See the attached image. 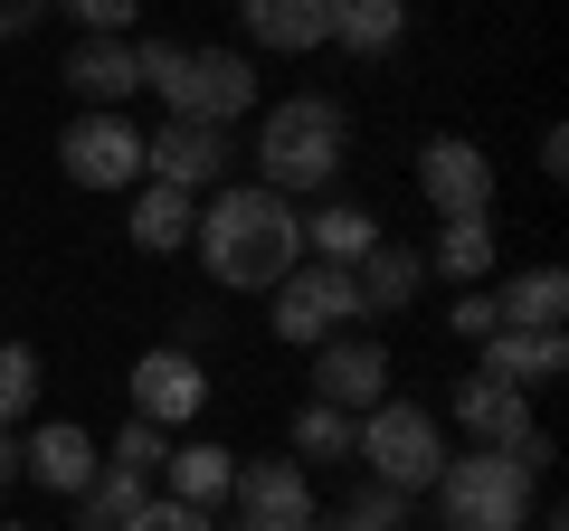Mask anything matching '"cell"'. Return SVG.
I'll use <instances>...</instances> for the list:
<instances>
[{
    "instance_id": "ffe728a7",
    "label": "cell",
    "mask_w": 569,
    "mask_h": 531,
    "mask_svg": "<svg viewBox=\"0 0 569 531\" xmlns=\"http://www.w3.org/2000/svg\"><path fill=\"white\" fill-rule=\"evenodd\" d=\"M142 503H152V474H142V465H123V455H104V465H96V484L77 493V531H123Z\"/></svg>"
},
{
    "instance_id": "7c38bea8",
    "label": "cell",
    "mask_w": 569,
    "mask_h": 531,
    "mask_svg": "<svg viewBox=\"0 0 569 531\" xmlns=\"http://www.w3.org/2000/svg\"><path fill=\"white\" fill-rule=\"evenodd\" d=\"M313 399L323 409H342V418H370L389 399V351L380 342H313Z\"/></svg>"
},
{
    "instance_id": "603a6c76",
    "label": "cell",
    "mask_w": 569,
    "mask_h": 531,
    "mask_svg": "<svg viewBox=\"0 0 569 531\" xmlns=\"http://www.w3.org/2000/svg\"><path fill=\"white\" fill-rule=\"evenodd\" d=\"M190 228H200V200H190V190H142L133 200V247L142 257H171V247H190Z\"/></svg>"
},
{
    "instance_id": "5bb4252c",
    "label": "cell",
    "mask_w": 569,
    "mask_h": 531,
    "mask_svg": "<svg viewBox=\"0 0 569 531\" xmlns=\"http://www.w3.org/2000/svg\"><path fill=\"white\" fill-rule=\"evenodd\" d=\"M475 351H485L475 370H485V380H503V389H522V399H531V389H550V380L569 370V342H560V332H485Z\"/></svg>"
},
{
    "instance_id": "9a60e30c",
    "label": "cell",
    "mask_w": 569,
    "mask_h": 531,
    "mask_svg": "<svg viewBox=\"0 0 569 531\" xmlns=\"http://www.w3.org/2000/svg\"><path fill=\"white\" fill-rule=\"evenodd\" d=\"M238 20H247V39L276 48V58L332 48V0H238Z\"/></svg>"
},
{
    "instance_id": "7a4b0ae2",
    "label": "cell",
    "mask_w": 569,
    "mask_h": 531,
    "mask_svg": "<svg viewBox=\"0 0 569 531\" xmlns=\"http://www.w3.org/2000/svg\"><path fill=\"white\" fill-rule=\"evenodd\" d=\"M351 152V123L332 96H284L276 114L257 123V190H276V200H305V190H332V171H342Z\"/></svg>"
},
{
    "instance_id": "6da1fadb",
    "label": "cell",
    "mask_w": 569,
    "mask_h": 531,
    "mask_svg": "<svg viewBox=\"0 0 569 531\" xmlns=\"http://www.w3.org/2000/svg\"><path fill=\"white\" fill-rule=\"evenodd\" d=\"M190 247H200V266L228 294H276L305 266V219L276 190H219L200 209V228H190Z\"/></svg>"
},
{
    "instance_id": "ac0fdd59",
    "label": "cell",
    "mask_w": 569,
    "mask_h": 531,
    "mask_svg": "<svg viewBox=\"0 0 569 531\" xmlns=\"http://www.w3.org/2000/svg\"><path fill=\"white\" fill-rule=\"evenodd\" d=\"M67 86H77L96 114H114L123 96H142V67H133V39H86L77 58H67Z\"/></svg>"
},
{
    "instance_id": "836d02e7",
    "label": "cell",
    "mask_w": 569,
    "mask_h": 531,
    "mask_svg": "<svg viewBox=\"0 0 569 531\" xmlns=\"http://www.w3.org/2000/svg\"><path fill=\"white\" fill-rule=\"evenodd\" d=\"M20 484V447H10V428H0V493Z\"/></svg>"
},
{
    "instance_id": "7402d4cb",
    "label": "cell",
    "mask_w": 569,
    "mask_h": 531,
    "mask_svg": "<svg viewBox=\"0 0 569 531\" xmlns=\"http://www.w3.org/2000/svg\"><path fill=\"white\" fill-rule=\"evenodd\" d=\"M408 39V0H332V48L351 58H389Z\"/></svg>"
},
{
    "instance_id": "d6986e66",
    "label": "cell",
    "mask_w": 569,
    "mask_h": 531,
    "mask_svg": "<svg viewBox=\"0 0 569 531\" xmlns=\"http://www.w3.org/2000/svg\"><path fill=\"white\" fill-rule=\"evenodd\" d=\"M560 313H569L560 266H531V275H512V285L493 294V332H560Z\"/></svg>"
},
{
    "instance_id": "9c48e42d",
    "label": "cell",
    "mask_w": 569,
    "mask_h": 531,
    "mask_svg": "<svg viewBox=\"0 0 569 531\" xmlns=\"http://www.w3.org/2000/svg\"><path fill=\"white\" fill-rule=\"evenodd\" d=\"M200 409H209L200 351L162 342V351H142V361H133V418H142V428H190Z\"/></svg>"
},
{
    "instance_id": "4dcf8cb0",
    "label": "cell",
    "mask_w": 569,
    "mask_h": 531,
    "mask_svg": "<svg viewBox=\"0 0 569 531\" xmlns=\"http://www.w3.org/2000/svg\"><path fill=\"white\" fill-rule=\"evenodd\" d=\"M58 10H77V20L96 29V39H123V29H133V10H142V0H58Z\"/></svg>"
},
{
    "instance_id": "1f68e13d",
    "label": "cell",
    "mask_w": 569,
    "mask_h": 531,
    "mask_svg": "<svg viewBox=\"0 0 569 531\" xmlns=\"http://www.w3.org/2000/svg\"><path fill=\"white\" fill-rule=\"evenodd\" d=\"M48 10H58V0H0V39H29Z\"/></svg>"
},
{
    "instance_id": "484cf974",
    "label": "cell",
    "mask_w": 569,
    "mask_h": 531,
    "mask_svg": "<svg viewBox=\"0 0 569 531\" xmlns=\"http://www.w3.org/2000/svg\"><path fill=\"white\" fill-rule=\"evenodd\" d=\"M351 428H361V418H342V409L313 399V409L295 418V455H305V465H342V455H351Z\"/></svg>"
},
{
    "instance_id": "f546056e",
    "label": "cell",
    "mask_w": 569,
    "mask_h": 531,
    "mask_svg": "<svg viewBox=\"0 0 569 531\" xmlns=\"http://www.w3.org/2000/svg\"><path fill=\"white\" fill-rule=\"evenodd\" d=\"M123 531H209V512H200V503H171V493H162V503H142Z\"/></svg>"
},
{
    "instance_id": "ba28073f",
    "label": "cell",
    "mask_w": 569,
    "mask_h": 531,
    "mask_svg": "<svg viewBox=\"0 0 569 531\" xmlns=\"http://www.w3.org/2000/svg\"><path fill=\"white\" fill-rule=\"evenodd\" d=\"M58 171L77 190H133L142 181V133H133V114H77L58 133Z\"/></svg>"
},
{
    "instance_id": "4316f807",
    "label": "cell",
    "mask_w": 569,
    "mask_h": 531,
    "mask_svg": "<svg viewBox=\"0 0 569 531\" xmlns=\"http://www.w3.org/2000/svg\"><path fill=\"white\" fill-rule=\"evenodd\" d=\"M39 409V351L29 342H0V428H20Z\"/></svg>"
},
{
    "instance_id": "3957f363",
    "label": "cell",
    "mask_w": 569,
    "mask_h": 531,
    "mask_svg": "<svg viewBox=\"0 0 569 531\" xmlns=\"http://www.w3.org/2000/svg\"><path fill=\"white\" fill-rule=\"evenodd\" d=\"M142 86L171 104V123H238L257 104V67L238 48H171V39H142L133 48Z\"/></svg>"
},
{
    "instance_id": "30bf717a",
    "label": "cell",
    "mask_w": 569,
    "mask_h": 531,
    "mask_svg": "<svg viewBox=\"0 0 569 531\" xmlns=\"http://www.w3.org/2000/svg\"><path fill=\"white\" fill-rule=\"evenodd\" d=\"M418 190H427L437 219H485V209H493V162H485V143L437 133V143L418 152Z\"/></svg>"
},
{
    "instance_id": "44dd1931",
    "label": "cell",
    "mask_w": 569,
    "mask_h": 531,
    "mask_svg": "<svg viewBox=\"0 0 569 531\" xmlns=\"http://www.w3.org/2000/svg\"><path fill=\"white\" fill-rule=\"evenodd\" d=\"M162 474H171V503H228V484H238V455L228 447H209V437H190V447H171L162 455Z\"/></svg>"
},
{
    "instance_id": "5b68a950",
    "label": "cell",
    "mask_w": 569,
    "mask_h": 531,
    "mask_svg": "<svg viewBox=\"0 0 569 531\" xmlns=\"http://www.w3.org/2000/svg\"><path fill=\"white\" fill-rule=\"evenodd\" d=\"M351 455L370 465V484H399V493H427V484H437V465H447L437 418L408 409V399H380V409L351 428Z\"/></svg>"
},
{
    "instance_id": "52a82bcc",
    "label": "cell",
    "mask_w": 569,
    "mask_h": 531,
    "mask_svg": "<svg viewBox=\"0 0 569 531\" xmlns=\"http://www.w3.org/2000/svg\"><path fill=\"white\" fill-rule=\"evenodd\" d=\"M228 512H238V531H313V522H323V512H313V474L295 465V455H257V465H238Z\"/></svg>"
},
{
    "instance_id": "f1b7e54d",
    "label": "cell",
    "mask_w": 569,
    "mask_h": 531,
    "mask_svg": "<svg viewBox=\"0 0 569 531\" xmlns=\"http://www.w3.org/2000/svg\"><path fill=\"white\" fill-rule=\"evenodd\" d=\"M104 455H123V465H142V474H162V428H142V418H123V437H114V447H104Z\"/></svg>"
},
{
    "instance_id": "e575fe53",
    "label": "cell",
    "mask_w": 569,
    "mask_h": 531,
    "mask_svg": "<svg viewBox=\"0 0 569 531\" xmlns=\"http://www.w3.org/2000/svg\"><path fill=\"white\" fill-rule=\"evenodd\" d=\"M313 531H361V522H313Z\"/></svg>"
},
{
    "instance_id": "8992f818",
    "label": "cell",
    "mask_w": 569,
    "mask_h": 531,
    "mask_svg": "<svg viewBox=\"0 0 569 531\" xmlns=\"http://www.w3.org/2000/svg\"><path fill=\"white\" fill-rule=\"evenodd\" d=\"M342 323H361V304H351V266H295L276 285V342H295V351H313V342H332Z\"/></svg>"
},
{
    "instance_id": "83f0119b",
    "label": "cell",
    "mask_w": 569,
    "mask_h": 531,
    "mask_svg": "<svg viewBox=\"0 0 569 531\" xmlns=\"http://www.w3.org/2000/svg\"><path fill=\"white\" fill-rule=\"evenodd\" d=\"M342 522H361V531H408V493H399V484H361Z\"/></svg>"
},
{
    "instance_id": "d6a6232c",
    "label": "cell",
    "mask_w": 569,
    "mask_h": 531,
    "mask_svg": "<svg viewBox=\"0 0 569 531\" xmlns=\"http://www.w3.org/2000/svg\"><path fill=\"white\" fill-rule=\"evenodd\" d=\"M456 332H466V342H485V332H493V294H466V304H456Z\"/></svg>"
},
{
    "instance_id": "4fadbf2b",
    "label": "cell",
    "mask_w": 569,
    "mask_h": 531,
    "mask_svg": "<svg viewBox=\"0 0 569 531\" xmlns=\"http://www.w3.org/2000/svg\"><path fill=\"white\" fill-rule=\"evenodd\" d=\"M96 465H104V447H96L86 428H67V418H58V428H39V437L20 447V474H29V484H48V493H67V503L96 484Z\"/></svg>"
},
{
    "instance_id": "cb8c5ba5",
    "label": "cell",
    "mask_w": 569,
    "mask_h": 531,
    "mask_svg": "<svg viewBox=\"0 0 569 531\" xmlns=\"http://www.w3.org/2000/svg\"><path fill=\"white\" fill-rule=\"evenodd\" d=\"M305 247H313L323 266H361L370 247H380V219H370V209H342V200H332L323 219H305Z\"/></svg>"
},
{
    "instance_id": "277c9868",
    "label": "cell",
    "mask_w": 569,
    "mask_h": 531,
    "mask_svg": "<svg viewBox=\"0 0 569 531\" xmlns=\"http://www.w3.org/2000/svg\"><path fill=\"white\" fill-rule=\"evenodd\" d=\"M437 512L447 531H531V474L503 447H475L437 465Z\"/></svg>"
},
{
    "instance_id": "d590c367",
    "label": "cell",
    "mask_w": 569,
    "mask_h": 531,
    "mask_svg": "<svg viewBox=\"0 0 569 531\" xmlns=\"http://www.w3.org/2000/svg\"><path fill=\"white\" fill-rule=\"evenodd\" d=\"M0 531H20V522H0Z\"/></svg>"
},
{
    "instance_id": "2e32d148",
    "label": "cell",
    "mask_w": 569,
    "mask_h": 531,
    "mask_svg": "<svg viewBox=\"0 0 569 531\" xmlns=\"http://www.w3.org/2000/svg\"><path fill=\"white\" fill-rule=\"evenodd\" d=\"M456 428L475 437V447H512V437H531V399L503 380H485V370H466L456 380Z\"/></svg>"
},
{
    "instance_id": "8fae6325",
    "label": "cell",
    "mask_w": 569,
    "mask_h": 531,
    "mask_svg": "<svg viewBox=\"0 0 569 531\" xmlns=\"http://www.w3.org/2000/svg\"><path fill=\"white\" fill-rule=\"evenodd\" d=\"M228 162H238L228 123H162V133H142V171H152L162 190H190V200H200Z\"/></svg>"
},
{
    "instance_id": "e0dca14e",
    "label": "cell",
    "mask_w": 569,
    "mask_h": 531,
    "mask_svg": "<svg viewBox=\"0 0 569 531\" xmlns=\"http://www.w3.org/2000/svg\"><path fill=\"white\" fill-rule=\"evenodd\" d=\"M418 285H427V257H408V247H389V238L351 266V304H361V313H408Z\"/></svg>"
},
{
    "instance_id": "d4e9b609",
    "label": "cell",
    "mask_w": 569,
    "mask_h": 531,
    "mask_svg": "<svg viewBox=\"0 0 569 531\" xmlns=\"http://www.w3.org/2000/svg\"><path fill=\"white\" fill-rule=\"evenodd\" d=\"M485 266H493V219H447L437 228V275L485 285Z\"/></svg>"
}]
</instances>
